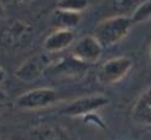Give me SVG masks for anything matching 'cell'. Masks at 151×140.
<instances>
[{
    "mask_svg": "<svg viewBox=\"0 0 151 140\" xmlns=\"http://www.w3.org/2000/svg\"><path fill=\"white\" fill-rule=\"evenodd\" d=\"M74 41V31L57 29L43 41V48L47 53H55L71 46Z\"/></svg>",
    "mask_w": 151,
    "mask_h": 140,
    "instance_id": "cell-9",
    "label": "cell"
},
{
    "mask_svg": "<svg viewBox=\"0 0 151 140\" xmlns=\"http://www.w3.org/2000/svg\"><path fill=\"white\" fill-rule=\"evenodd\" d=\"M86 66L84 63H82L77 61L73 57L71 58H66L58 62L55 66V72L57 74H65V76H76V74H81L86 71Z\"/></svg>",
    "mask_w": 151,
    "mask_h": 140,
    "instance_id": "cell-12",
    "label": "cell"
},
{
    "mask_svg": "<svg viewBox=\"0 0 151 140\" xmlns=\"http://www.w3.org/2000/svg\"><path fill=\"white\" fill-rule=\"evenodd\" d=\"M32 36V26L27 21L16 20L0 31V45L6 48H17L29 43Z\"/></svg>",
    "mask_w": 151,
    "mask_h": 140,
    "instance_id": "cell-4",
    "label": "cell"
},
{
    "mask_svg": "<svg viewBox=\"0 0 151 140\" xmlns=\"http://www.w3.org/2000/svg\"><path fill=\"white\" fill-rule=\"evenodd\" d=\"M106 1L110 6V10L114 11V16H131L133 12L146 0H106Z\"/></svg>",
    "mask_w": 151,
    "mask_h": 140,
    "instance_id": "cell-11",
    "label": "cell"
},
{
    "mask_svg": "<svg viewBox=\"0 0 151 140\" xmlns=\"http://www.w3.org/2000/svg\"><path fill=\"white\" fill-rule=\"evenodd\" d=\"M58 98V92L52 88H35L19 95L15 99V107L21 110H40L55 104Z\"/></svg>",
    "mask_w": 151,
    "mask_h": 140,
    "instance_id": "cell-2",
    "label": "cell"
},
{
    "mask_svg": "<svg viewBox=\"0 0 151 140\" xmlns=\"http://www.w3.org/2000/svg\"><path fill=\"white\" fill-rule=\"evenodd\" d=\"M89 4V0H58L56 4V9L82 15V12L88 9Z\"/></svg>",
    "mask_w": 151,
    "mask_h": 140,
    "instance_id": "cell-13",
    "label": "cell"
},
{
    "mask_svg": "<svg viewBox=\"0 0 151 140\" xmlns=\"http://www.w3.org/2000/svg\"><path fill=\"white\" fill-rule=\"evenodd\" d=\"M4 14H5V4L0 3V17L4 16Z\"/></svg>",
    "mask_w": 151,
    "mask_h": 140,
    "instance_id": "cell-17",
    "label": "cell"
},
{
    "mask_svg": "<svg viewBox=\"0 0 151 140\" xmlns=\"http://www.w3.org/2000/svg\"><path fill=\"white\" fill-rule=\"evenodd\" d=\"M52 65V60L47 53H37L29 57L16 68L15 77L22 82H34L42 77Z\"/></svg>",
    "mask_w": 151,
    "mask_h": 140,
    "instance_id": "cell-6",
    "label": "cell"
},
{
    "mask_svg": "<svg viewBox=\"0 0 151 140\" xmlns=\"http://www.w3.org/2000/svg\"><path fill=\"white\" fill-rule=\"evenodd\" d=\"M8 99V95H6V93L1 89V88H0V104L1 103H4V102Z\"/></svg>",
    "mask_w": 151,
    "mask_h": 140,
    "instance_id": "cell-16",
    "label": "cell"
},
{
    "mask_svg": "<svg viewBox=\"0 0 151 140\" xmlns=\"http://www.w3.org/2000/svg\"><path fill=\"white\" fill-rule=\"evenodd\" d=\"M6 1H8V0H0V3H3V4H5Z\"/></svg>",
    "mask_w": 151,
    "mask_h": 140,
    "instance_id": "cell-19",
    "label": "cell"
},
{
    "mask_svg": "<svg viewBox=\"0 0 151 140\" xmlns=\"http://www.w3.org/2000/svg\"><path fill=\"white\" fill-rule=\"evenodd\" d=\"M133 122L142 125L151 126V87L144 91L131 108Z\"/></svg>",
    "mask_w": 151,
    "mask_h": 140,
    "instance_id": "cell-8",
    "label": "cell"
},
{
    "mask_svg": "<svg viewBox=\"0 0 151 140\" xmlns=\"http://www.w3.org/2000/svg\"><path fill=\"white\" fill-rule=\"evenodd\" d=\"M149 56H150V58H151V47H150V50H149Z\"/></svg>",
    "mask_w": 151,
    "mask_h": 140,
    "instance_id": "cell-20",
    "label": "cell"
},
{
    "mask_svg": "<svg viewBox=\"0 0 151 140\" xmlns=\"http://www.w3.org/2000/svg\"><path fill=\"white\" fill-rule=\"evenodd\" d=\"M5 78H6V72H5V69L0 66V84L5 81Z\"/></svg>",
    "mask_w": 151,
    "mask_h": 140,
    "instance_id": "cell-15",
    "label": "cell"
},
{
    "mask_svg": "<svg viewBox=\"0 0 151 140\" xmlns=\"http://www.w3.org/2000/svg\"><path fill=\"white\" fill-rule=\"evenodd\" d=\"M109 104V98L103 94H89L83 95L67 104L62 109V115L66 117H83L102 109Z\"/></svg>",
    "mask_w": 151,
    "mask_h": 140,
    "instance_id": "cell-5",
    "label": "cell"
},
{
    "mask_svg": "<svg viewBox=\"0 0 151 140\" xmlns=\"http://www.w3.org/2000/svg\"><path fill=\"white\" fill-rule=\"evenodd\" d=\"M81 17H82L81 14H74V12H68L56 9L53 14V22L57 29L74 31V29L81 22Z\"/></svg>",
    "mask_w": 151,
    "mask_h": 140,
    "instance_id": "cell-10",
    "label": "cell"
},
{
    "mask_svg": "<svg viewBox=\"0 0 151 140\" xmlns=\"http://www.w3.org/2000/svg\"><path fill=\"white\" fill-rule=\"evenodd\" d=\"M102 53L103 46L93 35H87L76 42L72 51V57L84 65H91L98 62L102 57Z\"/></svg>",
    "mask_w": 151,
    "mask_h": 140,
    "instance_id": "cell-7",
    "label": "cell"
},
{
    "mask_svg": "<svg viewBox=\"0 0 151 140\" xmlns=\"http://www.w3.org/2000/svg\"><path fill=\"white\" fill-rule=\"evenodd\" d=\"M133 25L130 16L113 15L100 21L92 35L98 40L103 48L110 47L125 39Z\"/></svg>",
    "mask_w": 151,
    "mask_h": 140,
    "instance_id": "cell-1",
    "label": "cell"
},
{
    "mask_svg": "<svg viewBox=\"0 0 151 140\" xmlns=\"http://www.w3.org/2000/svg\"><path fill=\"white\" fill-rule=\"evenodd\" d=\"M130 17H131V21H133L134 25L140 24L142 21H146L147 19H150L151 17V0L144 1L139 8L133 12V15Z\"/></svg>",
    "mask_w": 151,
    "mask_h": 140,
    "instance_id": "cell-14",
    "label": "cell"
},
{
    "mask_svg": "<svg viewBox=\"0 0 151 140\" xmlns=\"http://www.w3.org/2000/svg\"><path fill=\"white\" fill-rule=\"evenodd\" d=\"M15 1H16L17 4H27V3H30V1H32V0H15Z\"/></svg>",
    "mask_w": 151,
    "mask_h": 140,
    "instance_id": "cell-18",
    "label": "cell"
},
{
    "mask_svg": "<svg viewBox=\"0 0 151 140\" xmlns=\"http://www.w3.org/2000/svg\"><path fill=\"white\" fill-rule=\"evenodd\" d=\"M131 68H133L131 58L125 56L114 57L100 66L97 73V78L103 84H114L127 77Z\"/></svg>",
    "mask_w": 151,
    "mask_h": 140,
    "instance_id": "cell-3",
    "label": "cell"
}]
</instances>
